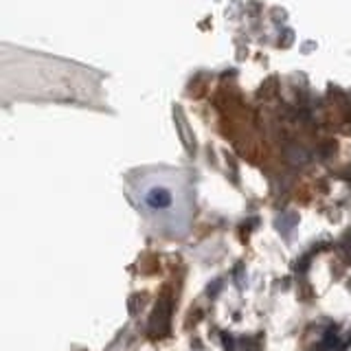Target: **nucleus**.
I'll return each instance as SVG.
<instances>
[{
  "label": "nucleus",
  "mask_w": 351,
  "mask_h": 351,
  "mask_svg": "<svg viewBox=\"0 0 351 351\" xmlns=\"http://www.w3.org/2000/svg\"><path fill=\"white\" fill-rule=\"evenodd\" d=\"M145 202H147L149 208H154V211H162V208H169L171 206V191L165 189V186H154V189L147 191Z\"/></svg>",
  "instance_id": "obj_1"
},
{
  "label": "nucleus",
  "mask_w": 351,
  "mask_h": 351,
  "mask_svg": "<svg viewBox=\"0 0 351 351\" xmlns=\"http://www.w3.org/2000/svg\"><path fill=\"white\" fill-rule=\"evenodd\" d=\"M283 156L292 165V167H301V165H305L307 160H310V154H307L301 145H288L283 152Z\"/></svg>",
  "instance_id": "obj_2"
},
{
  "label": "nucleus",
  "mask_w": 351,
  "mask_h": 351,
  "mask_svg": "<svg viewBox=\"0 0 351 351\" xmlns=\"http://www.w3.org/2000/svg\"><path fill=\"white\" fill-rule=\"evenodd\" d=\"M173 123H176V128H178V134H180L182 145H184L186 149H193V141H191V136H189V128H186L184 119H182V112H180L178 108L173 110Z\"/></svg>",
  "instance_id": "obj_3"
},
{
  "label": "nucleus",
  "mask_w": 351,
  "mask_h": 351,
  "mask_svg": "<svg viewBox=\"0 0 351 351\" xmlns=\"http://www.w3.org/2000/svg\"><path fill=\"white\" fill-rule=\"evenodd\" d=\"M292 42H294V33L292 31H285V38L281 40V47H290Z\"/></svg>",
  "instance_id": "obj_4"
}]
</instances>
